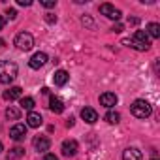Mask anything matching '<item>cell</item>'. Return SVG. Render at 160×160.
Returning <instances> with one entry per match:
<instances>
[{
  "instance_id": "33",
  "label": "cell",
  "mask_w": 160,
  "mask_h": 160,
  "mask_svg": "<svg viewBox=\"0 0 160 160\" xmlns=\"http://www.w3.org/2000/svg\"><path fill=\"white\" fill-rule=\"evenodd\" d=\"M2 151H4V147H2V143H0V152H2Z\"/></svg>"
},
{
  "instance_id": "8",
  "label": "cell",
  "mask_w": 160,
  "mask_h": 160,
  "mask_svg": "<svg viewBox=\"0 0 160 160\" xmlns=\"http://www.w3.org/2000/svg\"><path fill=\"white\" fill-rule=\"evenodd\" d=\"M49 147H51V139H49L47 136H38V138H34V149H36L38 152H45V151H49Z\"/></svg>"
},
{
  "instance_id": "9",
  "label": "cell",
  "mask_w": 160,
  "mask_h": 160,
  "mask_svg": "<svg viewBox=\"0 0 160 160\" xmlns=\"http://www.w3.org/2000/svg\"><path fill=\"white\" fill-rule=\"evenodd\" d=\"M117 94H113V92H104V94H100V104L104 106V108H113V106H117Z\"/></svg>"
},
{
  "instance_id": "6",
  "label": "cell",
  "mask_w": 160,
  "mask_h": 160,
  "mask_svg": "<svg viewBox=\"0 0 160 160\" xmlns=\"http://www.w3.org/2000/svg\"><path fill=\"white\" fill-rule=\"evenodd\" d=\"M47 64V55L45 53H36V55H32V58L28 60V66L32 68V70H40L42 66H45Z\"/></svg>"
},
{
  "instance_id": "34",
  "label": "cell",
  "mask_w": 160,
  "mask_h": 160,
  "mask_svg": "<svg viewBox=\"0 0 160 160\" xmlns=\"http://www.w3.org/2000/svg\"><path fill=\"white\" fill-rule=\"evenodd\" d=\"M152 160H158V158H156V156H152Z\"/></svg>"
},
{
  "instance_id": "31",
  "label": "cell",
  "mask_w": 160,
  "mask_h": 160,
  "mask_svg": "<svg viewBox=\"0 0 160 160\" xmlns=\"http://www.w3.org/2000/svg\"><path fill=\"white\" fill-rule=\"evenodd\" d=\"M128 23H132V25H138V23H139V19H136V17H130V19H128Z\"/></svg>"
},
{
  "instance_id": "15",
  "label": "cell",
  "mask_w": 160,
  "mask_h": 160,
  "mask_svg": "<svg viewBox=\"0 0 160 160\" xmlns=\"http://www.w3.org/2000/svg\"><path fill=\"white\" fill-rule=\"evenodd\" d=\"M49 109L53 111V113H62L64 111V104H62V100L60 98H57V96H51L49 98Z\"/></svg>"
},
{
  "instance_id": "5",
  "label": "cell",
  "mask_w": 160,
  "mask_h": 160,
  "mask_svg": "<svg viewBox=\"0 0 160 160\" xmlns=\"http://www.w3.org/2000/svg\"><path fill=\"white\" fill-rule=\"evenodd\" d=\"M25 136H27V124H23V122H17L10 128V138L13 141H21V139H25Z\"/></svg>"
},
{
  "instance_id": "7",
  "label": "cell",
  "mask_w": 160,
  "mask_h": 160,
  "mask_svg": "<svg viewBox=\"0 0 160 160\" xmlns=\"http://www.w3.org/2000/svg\"><path fill=\"white\" fill-rule=\"evenodd\" d=\"M77 151H79V145H77L75 139H66L62 143V154L64 156H75Z\"/></svg>"
},
{
  "instance_id": "12",
  "label": "cell",
  "mask_w": 160,
  "mask_h": 160,
  "mask_svg": "<svg viewBox=\"0 0 160 160\" xmlns=\"http://www.w3.org/2000/svg\"><path fill=\"white\" fill-rule=\"evenodd\" d=\"M42 124H43L42 115H40V113H36V111H30V113H28V117H27V126H30V128H40Z\"/></svg>"
},
{
  "instance_id": "27",
  "label": "cell",
  "mask_w": 160,
  "mask_h": 160,
  "mask_svg": "<svg viewBox=\"0 0 160 160\" xmlns=\"http://www.w3.org/2000/svg\"><path fill=\"white\" fill-rule=\"evenodd\" d=\"M113 32H122V25H113Z\"/></svg>"
},
{
  "instance_id": "21",
  "label": "cell",
  "mask_w": 160,
  "mask_h": 160,
  "mask_svg": "<svg viewBox=\"0 0 160 160\" xmlns=\"http://www.w3.org/2000/svg\"><path fill=\"white\" fill-rule=\"evenodd\" d=\"M25 154V151L21 149V147H15V149H12V152L8 154V160H12V158H19V156H23Z\"/></svg>"
},
{
  "instance_id": "1",
  "label": "cell",
  "mask_w": 160,
  "mask_h": 160,
  "mask_svg": "<svg viewBox=\"0 0 160 160\" xmlns=\"http://www.w3.org/2000/svg\"><path fill=\"white\" fill-rule=\"evenodd\" d=\"M17 77V64L15 62H4L0 60V83L10 85Z\"/></svg>"
},
{
  "instance_id": "10",
  "label": "cell",
  "mask_w": 160,
  "mask_h": 160,
  "mask_svg": "<svg viewBox=\"0 0 160 160\" xmlns=\"http://www.w3.org/2000/svg\"><path fill=\"white\" fill-rule=\"evenodd\" d=\"M122 160H143V154L136 147H128L122 151Z\"/></svg>"
},
{
  "instance_id": "11",
  "label": "cell",
  "mask_w": 160,
  "mask_h": 160,
  "mask_svg": "<svg viewBox=\"0 0 160 160\" xmlns=\"http://www.w3.org/2000/svg\"><path fill=\"white\" fill-rule=\"evenodd\" d=\"M81 119H83L85 122H89V124H94V122L98 121V113H96L92 108H83V109H81Z\"/></svg>"
},
{
  "instance_id": "18",
  "label": "cell",
  "mask_w": 160,
  "mask_h": 160,
  "mask_svg": "<svg viewBox=\"0 0 160 160\" xmlns=\"http://www.w3.org/2000/svg\"><path fill=\"white\" fill-rule=\"evenodd\" d=\"M19 106H21V109H27L28 113L34 109V106H36V102H34V98H30V96H25V98H21V102H19Z\"/></svg>"
},
{
  "instance_id": "28",
  "label": "cell",
  "mask_w": 160,
  "mask_h": 160,
  "mask_svg": "<svg viewBox=\"0 0 160 160\" xmlns=\"http://www.w3.org/2000/svg\"><path fill=\"white\" fill-rule=\"evenodd\" d=\"M73 122H75V119H73V117H70V119L66 121V126H68V128H72V126H73Z\"/></svg>"
},
{
  "instance_id": "24",
  "label": "cell",
  "mask_w": 160,
  "mask_h": 160,
  "mask_svg": "<svg viewBox=\"0 0 160 160\" xmlns=\"http://www.w3.org/2000/svg\"><path fill=\"white\" fill-rule=\"evenodd\" d=\"M81 23H83V25H87V27H91V28H94L92 19H91V17H87V15H85V17H81Z\"/></svg>"
},
{
  "instance_id": "20",
  "label": "cell",
  "mask_w": 160,
  "mask_h": 160,
  "mask_svg": "<svg viewBox=\"0 0 160 160\" xmlns=\"http://www.w3.org/2000/svg\"><path fill=\"white\" fill-rule=\"evenodd\" d=\"M106 121H108L109 124H117V122L121 121V115H119L117 111H108V113H106Z\"/></svg>"
},
{
  "instance_id": "14",
  "label": "cell",
  "mask_w": 160,
  "mask_h": 160,
  "mask_svg": "<svg viewBox=\"0 0 160 160\" xmlns=\"http://www.w3.org/2000/svg\"><path fill=\"white\" fill-rule=\"evenodd\" d=\"M68 79H70V75H68L66 70H58V72H55V75H53V81H55V85H58V87L66 85Z\"/></svg>"
},
{
  "instance_id": "23",
  "label": "cell",
  "mask_w": 160,
  "mask_h": 160,
  "mask_svg": "<svg viewBox=\"0 0 160 160\" xmlns=\"http://www.w3.org/2000/svg\"><path fill=\"white\" fill-rule=\"evenodd\" d=\"M43 8H55L57 6V0H42V2H40Z\"/></svg>"
},
{
  "instance_id": "13",
  "label": "cell",
  "mask_w": 160,
  "mask_h": 160,
  "mask_svg": "<svg viewBox=\"0 0 160 160\" xmlns=\"http://www.w3.org/2000/svg\"><path fill=\"white\" fill-rule=\"evenodd\" d=\"M17 98H23V89L21 87H10L6 92H4V100H17Z\"/></svg>"
},
{
  "instance_id": "3",
  "label": "cell",
  "mask_w": 160,
  "mask_h": 160,
  "mask_svg": "<svg viewBox=\"0 0 160 160\" xmlns=\"http://www.w3.org/2000/svg\"><path fill=\"white\" fill-rule=\"evenodd\" d=\"M15 47L19 51H30L34 47V36L28 32H19L15 36Z\"/></svg>"
},
{
  "instance_id": "22",
  "label": "cell",
  "mask_w": 160,
  "mask_h": 160,
  "mask_svg": "<svg viewBox=\"0 0 160 160\" xmlns=\"http://www.w3.org/2000/svg\"><path fill=\"white\" fill-rule=\"evenodd\" d=\"M4 15H6V19H10V21H13V19H15V17H17V12H15V10H13V8H8V10H6V13H4Z\"/></svg>"
},
{
  "instance_id": "30",
  "label": "cell",
  "mask_w": 160,
  "mask_h": 160,
  "mask_svg": "<svg viewBox=\"0 0 160 160\" xmlns=\"http://www.w3.org/2000/svg\"><path fill=\"white\" fill-rule=\"evenodd\" d=\"M4 25H6V19H4L2 15H0V30H2V28H4Z\"/></svg>"
},
{
  "instance_id": "4",
  "label": "cell",
  "mask_w": 160,
  "mask_h": 160,
  "mask_svg": "<svg viewBox=\"0 0 160 160\" xmlns=\"http://www.w3.org/2000/svg\"><path fill=\"white\" fill-rule=\"evenodd\" d=\"M100 13L106 15L108 19H111V21H119L121 15H122V13H121L115 6H111V4H102V6H100Z\"/></svg>"
},
{
  "instance_id": "26",
  "label": "cell",
  "mask_w": 160,
  "mask_h": 160,
  "mask_svg": "<svg viewBox=\"0 0 160 160\" xmlns=\"http://www.w3.org/2000/svg\"><path fill=\"white\" fill-rule=\"evenodd\" d=\"M17 4L19 6H30L32 2H30V0H17Z\"/></svg>"
},
{
  "instance_id": "17",
  "label": "cell",
  "mask_w": 160,
  "mask_h": 160,
  "mask_svg": "<svg viewBox=\"0 0 160 160\" xmlns=\"http://www.w3.org/2000/svg\"><path fill=\"white\" fill-rule=\"evenodd\" d=\"M145 32H147V36H151V38L156 40V38H160V25L158 23H149Z\"/></svg>"
},
{
  "instance_id": "25",
  "label": "cell",
  "mask_w": 160,
  "mask_h": 160,
  "mask_svg": "<svg viewBox=\"0 0 160 160\" xmlns=\"http://www.w3.org/2000/svg\"><path fill=\"white\" fill-rule=\"evenodd\" d=\"M45 21L53 25V23H57V15H51V13H47V15H45Z\"/></svg>"
},
{
  "instance_id": "16",
  "label": "cell",
  "mask_w": 160,
  "mask_h": 160,
  "mask_svg": "<svg viewBox=\"0 0 160 160\" xmlns=\"http://www.w3.org/2000/svg\"><path fill=\"white\" fill-rule=\"evenodd\" d=\"M132 40L138 42V43H141V45H145V47H151V43H149V36H147L145 30H136Z\"/></svg>"
},
{
  "instance_id": "19",
  "label": "cell",
  "mask_w": 160,
  "mask_h": 160,
  "mask_svg": "<svg viewBox=\"0 0 160 160\" xmlns=\"http://www.w3.org/2000/svg\"><path fill=\"white\" fill-rule=\"evenodd\" d=\"M19 117H21V109H17V108H13V106H10V108L6 109V119H8V121H19Z\"/></svg>"
},
{
  "instance_id": "29",
  "label": "cell",
  "mask_w": 160,
  "mask_h": 160,
  "mask_svg": "<svg viewBox=\"0 0 160 160\" xmlns=\"http://www.w3.org/2000/svg\"><path fill=\"white\" fill-rule=\"evenodd\" d=\"M43 160H58V158H57V156H55V154H49V152H47V154H45V158H43Z\"/></svg>"
},
{
  "instance_id": "32",
  "label": "cell",
  "mask_w": 160,
  "mask_h": 160,
  "mask_svg": "<svg viewBox=\"0 0 160 160\" xmlns=\"http://www.w3.org/2000/svg\"><path fill=\"white\" fill-rule=\"evenodd\" d=\"M4 43H6L4 40H0V49H2V47H4Z\"/></svg>"
},
{
  "instance_id": "2",
  "label": "cell",
  "mask_w": 160,
  "mask_h": 160,
  "mask_svg": "<svg viewBox=\"0 0 160 160\" xmlns=\"http://www.w3.org/2000/svg\"><path fill=\"white\" fill-rule=\"evenodd\" d=\"M130 111H132V115L138 117V119H147V117L152 113V108H151V104H149L147 100H136V102L130 106Z\"/></svg>"
}]
</instances>
